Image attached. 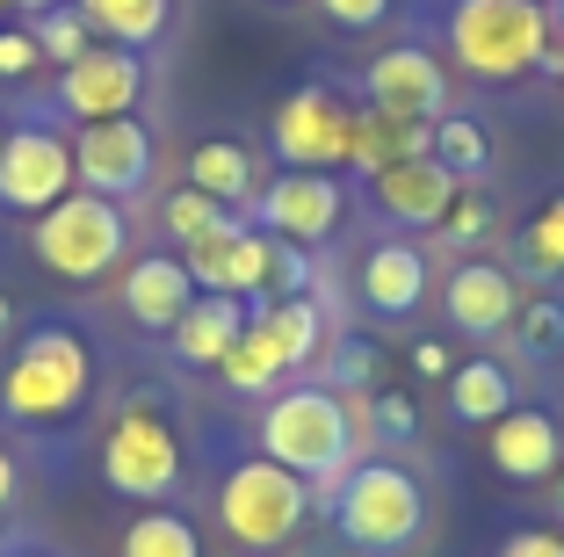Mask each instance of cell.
<instances>
[{
	"instance_id": "obj_1",
	"label": "cell",
	"mask_w": 564,
	"mask_h": 557,
	"mask_svg": "<svg viewBox=\"0 0 564 557\" xmlns=\"http://www.w3.org/2000/svg\"><path fill=\"white\" fill-rule=\"evenodd\" d=\"M355 413L340 392L326 384H290L261 406V457L282 463V471H297L304 485H326L318 492V507H333V492L348 485L355 471Z\"/></svg>"
},
{
	"instance_id": "obj_2",
	"label": "cell",
	"mask_w": 564,
	"mask_h": 557,
	"mask_svg": "<svg viewBox=\"0 0 564 557\" xmlns=\"http://www.w3.org/2000/svg\"><path fill=\"white\" fill-rule=\"evenodd\" d=\"M543 44H550L543 0H456L448 8V51L478 81H521V73H535Z\"/></svg>"
},
{
	"instance_id": "obj_3",
	"label": "cell",
	"mask_w": 564,
	"mask_h": 557,
	"mask_svg": "<svg viewBox=\"0 0 564 557\" xmlns=\"http://www.w3.org/2000/svg\"><path fill=\"white\" fill-rule=\"evenodd\" d=\"M87 384H95L87 347L73 341L66 326H36L30 341L15 347V362L0 369V406H8V420L51 427V420H66V413H80Z\"/></svg>"
},
{
	"instance_id": "obj_4",
	"label": "cell",
	"mask_w": 564,
	"mask_h": 557,
	"mask_svg": "<svg viewBox=\"0 0 564 557\" xmlns=\"http://www.w3.org/2000/svg\"><path fill=\"white\" fill-rule=\"evenodd\" d=\"M312 485L297 471H282V463L253 457V463H232L225 471V492H217V514H225V536L239 550H282V543L304 528L312 514Z\"/></svg>"
},
{
	"instance_id": "obj_5",
	"label": "cell",
	"mask_w": 564,
	"mask_h": 557,
	"mask_svg": "<svg viewBox=\"0 0 564 557\" xmlns=\"http://www.w3.org/2000/svg\"><path fill=\"white\" fill-rule=\"evenodd\" d=\"M333 522L355 550H405L427 522V492L399 463H355L348 485L333 492Z\"/></svg>"
},
{
	"instance_id": "obj_6",
	"label": "cell",
	"mask_w": 564,
	"mask_h": 557,
	"mask_svg": "<svg viewBox=\"0 0 564 557\" xmlns=\"http://www.w3.org/2000/svg\"><path fill=\"white\" fill-rule=\"evenodd\" d=\"M36 261L66 282H95L123 261V211L109 196H58L44 217H36Z\"/></svg>"
},
{
	"instance_id": "obj_7",
	"label": "cell",
	"mask_w": 564,
	"mask_h": 557,
	"mask_svg": "<svg viewBox=\"0 0 564 557\" xmlns=\"http://www.w3.org/2000/svg\"><path fill=\"white\" fill-rule=\"evenodd\" d=\"M101 478L123 500H166V492L182 485V442H174L166 413L131 398L117 413V427H109V442H101Z\"/></svg>"
},
{
	"instance_id": "obj_8",
	"label": "cell",
	"mask_w": 564,
	"mask_h": 557,
	"mask_svg": "<svg viewBox=\"0 0 564 557\" xmlns=\"http://www.w3.org/2000/svg\"><path fill=\"white\" fill-rule=\"evenodd\" d=\"M268 146H275L282 167L297 174H333V167L355 160V101H340L333 87H297L282 95L275 124H268Z\"/></svg>"
},
{
	"instance_id": "obj_9",
	"label": "cell",
	"mask_w": 564,
	"mask_h": 557,
	"mask_svg": "<svg viewBox=\"0 0 564 557\" xmlns=\"http://www.w3.org/2000/svg\"><path fill=\"white\" fill-rule=\"evenodd\" d=\"M73 174H80L87 196H138L152 181V131L138 124V116H109V124H80V138H73Z\"/></svg>"
},
{
	"instance_id": "obj_10",
	"label": "cell",
	"mask_w": 564,
	"mask_h": 557,
	"mask_svg": "<svg viewBox=\"0 0 564 557\" xmlns=\"http://www.w3.org/2000/svg\"><path fill=\"white\" fill-rule=\"evenodd\" d=\"M80 189V174H73V146L58 131H36V124H22V131L0 138V203L8 211H36L44 217L58 196H73Z\"/></svg>"
},
{
	"instance_id": "obj_11",
	"label": "cell",
	"mask_w": 564,
	"mask_h": 557,
	"mask_svg": "<svg viewBox=\"0 0 564 557\" xmlns=\"http://www.w3.org/2000/svg\"><path fill=\"white\" fill-rule=\"evenodd\" d=\"M138 95H145V66H138V51H123V44H95V51H80L73 66H58V109L80 116V124L131 116Z\"/></svg>"
},
{
	"instance_id": "obj_12",
	"label": "cell",
	"mask_w": 564,
	"mask_h": 557,
	"mask_svg": "<svg viewBox=\"0 0 564 557\" xmlns=\"http://www.w3.org/2000/svg\"><path fill=\"white\" fill-rule=\"evenodd\" d=\"M362 87H369V101H377V109L405 116V124H442V116H448V73H442V58H434V51H420V44L377 51V58H369V73H362Z\"/></svg>"
},
{
	"instance_id": "obj_13",
	"label": "cell",
	"mask_w": 564,
	"mask_h": 557,
	"mask_svg": "<svg viewBox=\"0 0 564 557\" xmlns=\"http://www.w3.org/2000/svg\"><path fill=\"white\" fill-rule=\"evenodd\" d=\"M253 211H261V232H275V239L290 246H318L326 232H340V181L333 174H297V167H282V181H268L261 196H253Z\"/></svg>"
},
{
	"instance_id": "obj_14",
	"label": "cell",
	"mask_w": 564,
	"mask_h": 557,
	"mask_svg": "<svg viewBox=\"0 0 564 557\" xmlns=\"http://www.w3.org/2000/svg\"><path fill=\"white\" fill-rule=\"evenodd\" d=\"M442 312H448L456 333L492 341V333L514 326L521 290H514V276H507L499 261H456V268H448V290H442Z\"/></svg>"
},
{
	"instance_id": "obj_15",
	"label": "cell",
	"mask_w": 564,
	"mask_h": 557,
	"mask_svg": "<svg viewBox=\"0 0 564 557\" xmlns=\"http://www.w3.org/2000/svg\"><path fill=\"white\" fill-rule=\"evenodd\" d=\"M369 189H377L383 217L405 232H434L448 211H456V174H448L442 160H391L369 174Z\"/></svg>"
},
{
	"instance_id": "obj_16",
	"label": "cell",
	"mask_w": 564,
	"mask_h": 557,
	"mask_svg": "<svg viewBox=\"0 0 564 557\" xmlns=\"http://www.w3.org/2000/svg\"><path fill=\"white\" fill-rule=\"evenodd\" d=\"M196 297L203 290H196V276L182 268V254H174V261H166V254H152V261H138L131 276H123V312H131L138 333H174Z\"/></svg>"
},
{
	"instance_id": "obj_17",
	"label": "cell",
	"mask_w": 564,
	"mask_h": 557,
	"mask_svg": "<svg viewBox=\"0 0 564 557\" xmlns=\"http://www.w3.org/2000/svg\"><path fill=\"white\" fill-rule=\"evenodd\" d=\"M485 435H492V463L507 478H521V485H529V478H550L564 463V435L543 406H514L507 420L485 427Z\"/></svg>"
},
{
	"instance_id": "obj_18",
	"label": "cell",
	"mask_w": 564,
	"mask_h": 557,
	"mask_svg": "<svg viewBox=\"0 0 564 557\" xmlns=\"http://www.w3.org/2000/svg\"><path fill=\"white\" fill-rule=\"evenodd\" d=\"M427 297V254H420L413 239H383L369 246V261H362V304L383 319H405Z\"/></svg>"
},
{
	"instance_id": "obj_19",
	"label": "cell",
	"mask_w": 564,
	"mask_h": 557,
	"mask_svg": "<svg viewBox=\"0 0 564 557\" xmlns=\"http://www.w3.org/2000/svg\"><path fill=\"white\" fill-rule=\"evenodd\" d=\"M247 326H253V341H261L282 369H304V362L318 355V341H326V319H318L312 297H261Z\"/></svg>"
},
{
	"instance_id": "obj_20",
	"label": "cell",
	"mask_w": 564,
	"mask_h": 557,
	"mask_svg": "<svg viewBox=\"0 0 564 557\" xmlns=\"http://www.w3.org/2000/svg\"><path fill=\"white\" fill-rule=\"evenodd\" d=\"M253 304L247 297H196L182 312V326H174V347H182V362H196V369H217V362L232 355V341L247 333Z\"/></svg>"
},
{
	"instance_id": "obj_21",
	"label": "cell",
	"mask_w": 564,
	"mask_h": 557,
	"mask_svg": "<svg viewBox=\"0 0 564 557\" xmlns=\"http://www.w3.org/2000/svg\"><path fill=\"white\" fill-rule=\"evenodd\" d=\"M188 189H203V196H217L225 211H239V203L261 196V174H253V152L239 146V138H210V146L188 152Z\"/></svg>"
},
{
	"instance_id": "obj_22",
	"label": "cell",
	"mask_w": 564,
	"mask_h": 557,
	"mask_svg": "<svg viewBox=\"0 0 564 557\" xmlns=\"http://www.w3.org/2000/svg\"><path fill=\"white\" fill-rule=\"evenodd\" d=\"M448 413L470 427H492L514 413V377H507V362L478 355V362H456L448 369Z\"/></svg>"
},
{
	"instance_id": "obj_23",
	"label": "cell",
	"mask_w": 564,
	"mask_h": 557,
	"mask_svg": "<svg viewBox=\"0 0 564 557\" xmlns=\"http://www.w3.org/2000/svg\"><path fill=\"white\" fill-rule=\"evenodd\" d=\"M73 8L87 15V30L101 44H123V51L152 44L166 30V15H174V0H73Z\"/></svg>"
},
{
	"instance_id": "obj_24",
	"label": "cell",
	"mask_w": 564,
	"mask_h": 557,
	"mask_svg": "<svg viewBox=\"0 0 564 557\" xmlns=\"http://www.w3.org/2000/svg\"><path fill=\"white\" fill-rule=\"evenodd\" d=\"M117 557H203V543H196V528H188V514L145 507L131 528H123V550Z\"/></svg>"
},
{
	"instance_id": "obj_25",
	"label": "cell",
	"mask_w": 564,
	"mask_h": 557,
	"mask_svg": "<svg viewBox=\"0 0 564 557\" xmlns=\"http://www.w3.org/2000/svg\"><path fill=\"white\" fill-rule=\"evenodd\" d=\"M434 160L456 181H478L485 167H492V138H485V124H470V116H442V124H434Z\"/></svg>"
},
{
	"instance_id": "obj_26",
	"label": "cell",
	"mask_w": 564,
	"mask_h": 557,
	"mask_svg": "<svg viewBox=\"0 0 564 557\" xmlns=\"http://www.w3.org/2000/svg\"><path fill=\"white\" fill-rule=\"evenodd\" d=\"M22 30L36 36V51H44L51 66H73L80 51H95V30H87V15L73 8V0H58V8H44V15H30Z\"/></svg>"
},
{
	"instance_id": "obj_27",
	"label": "cell",
	"mask_w": 564,
	"mask_h": 557,
	"mask_svg": "<svg viewBox=\"0 0 564 557\" xmlns=\"http://www.w3.org/2000/svg\"><path fill=\"white\" fill-rule=\"evenodd\" d=\"M326 377L340 384V398H369L383 392V347L377 341H355V333H340L326 355Z\"/></svg>"
},
{
	"instance_id": "obj_28",
	"label": "cell",
	"mask_w": 564,
	"mask_h": 557,
	"mask_svg": "<svg viewBox=\"0 0 564 557\" xmlns=\"http://www.w3.org/2000/svg\"><path fill=\"white\" fill-rule=\"evenodd\" d=\"M521 261H529L535 276H564V196H550L543 211L529 217V232H521Z\"/></svg>"
},
{
	"instance_id": "obj_29",
	"label": "cell",
	"mask_w": 564,
	"mask_h": 557,
	"mask_svg": "<svg viewBox=\"0 0 564 557\" xmlns=\"http://www.w3.org/2000/svg\"><path fill=\"white\" fill-rule=\"evenodd\" d=\"M217 369H225V384H232V392H275V384L290 377V369H282V362L268 355L261 341H253V326H247V333L232 341V355L217 362Z\"/></svg>"
},
{
	"instance_id": "obj_30",
	"label": "cell",
	"mask_w": 564,
	"mask_h": 557,
	"mask_svg": "<svg viewBox=\"0 0 564 557\" xmlns=\"http://www.w3.org/2000/svg\"><path fill=\"white\" fill-rule=\"evenodd\" d=\"M225 217H232V211H225L217 196H203V189H174V196H166V232H174L182 246L203 239V232H217Z\"/></svg>"
},
{
	"instance_id": "obj_31",
	"label": "cell",
	"mask_w": 564,
	"mask_h": 557,
	"mask_svg": "<svg viewBox=\"0 0 564 557\" xmlns=\"http://www.w3.org/2000/svg\"><path fill=\"white\" fill-rule=\"evenodd\" d=\"M514 326H521V341H529L535 355H550V347L564 341V304L557 297H529V304L514 312Z\"/></svg>"
},
{
	"instance_id": "obj_32",
	"label": "cell",
	"mask_w": 564,
	"mask_h": 557,
	"mask_svg": "<svg viewBox=\"0 0 564 557\" xmlns=\"http://www.w3.org/2000/svg\"><path fill=\"white\" fill-rule=\"evenodd\" d=\"M268 297H312V254L290 239H275V276H268Z\"/></svg>"
},
{
	"instance_id": "obj_33",
	"label": "cell",
	"mask_w": 564,
	"mask_h": 557,
	"mask_svg": "<svg viewBox=\"0 0 564 557\" xmlns=\"http://www.w3.org/2000/svg\"><path fill=\"white\" fill-rule=\"evenodd\" d=\"M442 232H448V246H478L485 232H492V203H485V196H464V189H456V211L442 217Z\"/></svg>"
},
{
	"instance_id": "obj_34",
	"label": "cell",
	"mask_w": 564,
	"mask_h": 557,
	"mask_svg": "<svg viewBox=\"0 0 564 557\" xmlns=\"http://www.w3.org/2000/svg\"><path fill=\"white\" fill-rule=\"evenodd\" d=\"M369 406H377V427L391 435V442H413L420 435V406L405 392H369Z\"/></svg>"
},
{
	"instance_id": "obj_35",
	"label": "cell",
	"mask_w": 564,
	"mask_h": 557,
	"mask_svg": "<svg viewBox=\"0 0 564 557\" xmlns=\"http://www.w3.org/2000/svg\"><path fill=\"white\" fill-rule=\"evenodd\" d=\"M44 66V51H36L30 30H0V81H22V73Z\"/></svg>"
},
{
	"instance_id": "obj_36",
	"label": "cell",
	"mask_w": 564,
	"mask_h": 557,
	"mask_svg": "<svg viewBox=\"0 0 564 557\" xmlns=\"http://www.w3.org/2000/svg\"><path fill=\"white\" fill-rule=\"evenodd\" d=\"M318 8H326L340 30H377V22L391 15V0H318Z\"/></svg>"
},
{
	"instance_id": "obj_37",
	"label": "cell",
	"mask_w": 564,
	"mask_h": 557,
	"mask_svg": "<svg viewBox=\"0 0 564 557\" xmlns=\"http://www.w3.org/2000/svg\"><path fill=\"white\" fill-rule=\"evenodd\" d=\"M499 557H564V536L557 528H514L499 543Z\"/></svg>"
},
{
	"instance_id": "obj_38",
	"label": "cell",
	"mask_w": 564,
	"mask_h": 557,
	"mask_svg": "<svg viewBox=\"0 0 564 557\" xmlns=\"http://www.w3.org/2000/svg\"><path fill=\"white\" fill-rule=\"evenodd\" d=\"M413 369H420V377H448V347L442 341H420L413 347Z\"/></svg>"
},
{
	"instance_id": "obj_39",
	"label": "cell",
	"mask_w": 564,
	"mask_h": 557,
	"mask_svg": "<svg viewBox=\"0 0 564 557\" xmlns=\"http://www.w3.org/2000/svg\"><path fill=\"white\" fill-rule=\"evenodd\" d=\"M8 500H15V457L0 449V514H8Z\"/></svg>"
},
{
	"instance_id": "obj_40",
	"label": "cell",
	"mask_w": 564,
	"mask_h": 557,
	"mask_svg": "<svg viewBox=\"0 0 564 557\" xmlns=\"http://www.w3.org/2000/svg\"><path fill=\"white\" fill-rule=\"evenodd\" d=\"M535 66H543V73H564V36L557 30H550V44H543V58H535Z\"/></svg>"
},
{
	"instance_id": "obj_41",
	"label": "cell",
	"mask_w": 564,
	"mask_h": 557,
	"mask_svg": "<svg viewBox=\"0 0 564 557\" xmlns=\"http://www.w3.org/2000/svg\"><path fill=\"white\" fill-rule=\"evenodd\" d=\"M8 333H15V304H8V297H0V341H8Z\"/></svg>"
},
{
	"instance_id": "obj_42",
	"label": "cell",
	"mask_w": 564,
	"mask_h": 557,
	"mask_svg": "<svg viewBox=\"0 0 564 557\" xmlns=\"http://www.w3.org/2000/svg\"><path fill=\"white\" fill-rule=\"evenodd\" d=\"M8 8H22V15H44V8H58V0H8Z\"/></svg>"
},
{
	"instance_id": "obj_43",
	"label": "cell",
	"mask_w": 564,
	"mask_h": 557,
	"mask_svg": "<svg viewBox=\"0 0 564 557\" xmlns=\"http://www.w3.org/2000/svg\"><path fill=\"white\" fill-rule=\"evenodd\" d=\"M557 514H564V463H557Z\"/></svg>"
},
{
	"instance_id": "obj_44",
	"label": "cell",
	"mask_w": 564,
	"mask_h": 557,
	"mask_svg": "<svg viewBox=\"0 0 564 557\" xmlns=\"http://www.w3.org/2000/svg\"><path fill=\"white\" fill-rule=\"evenodd\" d=\"M550 30H564V0H557V15H550Z\"/></svg>"
},
{
	"instance_id": "obj_45",
	"label": "cell",
	"mask_w": 564,
	"mask_h": 557,
	"mask_svg": "<svg viewBox=\"0 0 564 557\" xmlns=\"http://www.w3.org/2000/svg\"><path fill=\"white\" fill-rule=\"evenodd\" d=\"M0 8H8V0H0Z\"/></svg>"
},
{
	"instance_id": "obj_46",
	"label": "cell",
	"mask_w": 564,
	"mask_h": 557,
	"mask_svg": "<svg viewBox=\"0 0 564 557\" xmlns=\"http://www.w3.org/2000/svg\"><path fill=\"white\" fill-rule=\"evenodd\" d=\"M0 138H8V131H0Z\"/></svg>"
}]
</instances>
